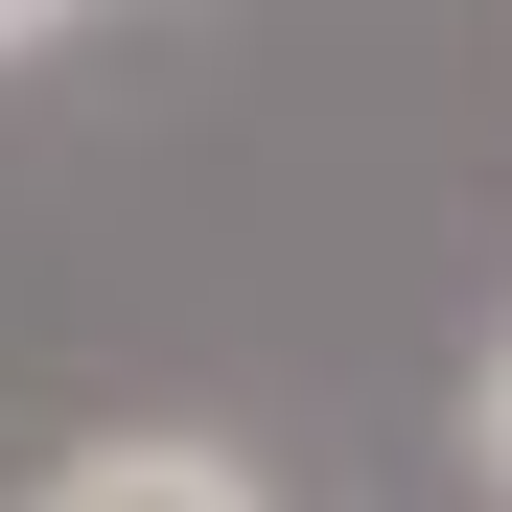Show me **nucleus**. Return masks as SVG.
Instances as JSON below:
<instances>
[{
    "label": "nucleus",
    "instance_id": "nucleus-2",
    "mask_svg": "<svg viewBox=\"0 0 512 512\" xmlns=\"http://www.w3.org/2000/svg\"><path fill=\"white\" fill-rule=\"evenodd\" d=\"M466 466H489V489H512V350H489V396H466Z\"/></svg>",
    "mask_w": 512,
    "mask_h": 512
},
{
    "label": "nucleus",
    "instance_id": "nucleus-1",
    "mask_svg": "<svg viewBox=\"0 0 512 512\" xmlns=\"http://www.w3.org/2000/svg\"><path fill=\"white\" fill-rule=\"evenodd\" d=\"M47 512H280V489H256L233 443H187V419H140V443H70Z\"/></svg>",
    "mask_w": 512,
    "mask_h": 512
},
{
    "label": "nucleus",
    "instance_id": "nucleus-3",
    "mask_svg": "<svg viewBox=\"0 0 512 512\" xmlns=\"http://www.w3.org/2000/svg\"><path fill=\"white\" fill-rule=\"evenodd\" d=\"M47 24H70V0H0V47H47Z\"/></svg>",
    "mask_w": 512,
    "mask_h": 512
}]
</instances>
